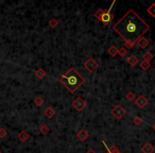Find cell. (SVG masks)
Segmentation results:
<instances>
[{
	"label": "cell",
	"instance_id": "obj_27",
	"mask_svg": "<svg viewBox=\"0 0 155 153\" xmlns=\"http://www.w3.org/2000/svg\"><path fill=\"white\" fill-rule=\"evenodd\" d=\"M152 128L154 129V131H155V123H153V125H152Z\"/></svg>",
	"mask_w": 155,
	"mask_h": 153
},
{
	"label": "cell",
	"instance_id": "obj_11",
	"mask_svg": "<svg viewBox=\"0 0 155 153\" xmlns=\"http://www.w3.org/2000/svg\"><path fill=\"white\" fill-rule=\"evenodd\" d=\"M44 113H45V116L48 117V118H52L56 114V112L54 111V109H53L52 106H48L47 109L44 111Z\"/></svg>",
	"mask_w": 155,
	"mask_h": 153
},
{
	"label": "cell",
	"instance_id": "obj_14",
	"mask_svg": "<svg viewBox=\"0 0 155 153\" xmlns=\"http://www.w3.org/2000/svg\"><path fill=\"white\" fill-rule=\"evenodd\" d=\"M29 137H30V135H29L26 131H21L19 134H18V139H19L21 142H27V140L29 139Z\"/></svg>",
	"mask_w": 155,
	"mask_h": 153
},
{
	"label": "cell",
	"instance_id": "obj_20",
	"mask_svg": "<svg viewBox=\"0 0 155 153\" xmlns=\"http://www.w3.org/2000/svg\"><path fill=\"white\" fill-rule=\"evenodd\" d=\"M118 54H119L120 58H123L127 54V48H124V47L120 48V49H118Z\"/></svg>",
	"mask_w": 155,
	"mask_h": 153
},
{
	"label": "cell",
	"instance_id": "obj_17",
	"mask_svg": "<svg viewBox=\"0 0 155 153\" xmlns=\"http://www.w3.org/2000/svg\"><path fill=\"white\" fill-rule=\"evenodd\" d=\"M153 58H154V56H153V54H152L151 52H150V51H147V52H144V56H142L144 61H146V62H150L151 60H153Z\"/></svg>",
	"mask_w": 155,
	"mask_h": 153
},
{
	"label": "cell",
	"instance_id": "obj_16",
	"mask_svg": "<svg viewBox=\"0 0 155 153\" xmlns=\"http://www.w3.org/2000/svg\"><path fill=\"white\" fill-rule=\"evenodd\" d=\"M140 68L144 70V71H147L148 69H150V68H151V63H150V62L142 61L140 63Z\"/></svg>",
	"mask_w": 155,
	"mask_h": 153
},
{
	"label": "cell",
	"instance_id": "obj_15",
	"mask_svg": "<svg viewBox=\"0 0 155 153\" xmlns=\"http://www.w3.org/2000/svg\"><path fill=\"white\" fill-rule=\"evenodd\" d=\"M108 54L111 56H116L117 54H118V48L116 47V46H111L109 47V49H108Z\"/></svg>",
	"mask_w": 155,
	"mask_h": 153
},
{
	"label": "cell",
	"instance_id": "obj_9",
	"mask_svg": "<svg viewBox=\"0 0 155 153\" xmlns=\"http://www.w3.org/2000/svg\"><path fill=\"white\" fill-rule=\"evenodd\" d=\"M88 132L86 131L85 129H82V130H80V131L78 132L77 134V137L78 139H80L81 142H84V140H86V139L88 138Z\"/></svg>",
	"mask_w": 155,
	"mask_h": 153
},
{
	"label": "cell",
	"instance_id": "obj_19",
	"mask_svg": "<svg viewBox=\"0 0 155 153\" xmlns=\"http://www.w3.org/2000/svg\"><path fill=\"white\" fill-rule=\"evenodd\" d=\"M39 132H41V134H43V135H47L50 132V129L48 128L46 125H43L42 127L39 128Z\"/></svg>",
	"mask_w": 155,
	"mask_h": 153
},
{
	"label": "cell",
	"instance_id": "obj_2",
	"mask_svg": "<svg viewBox=\"0 0 155 153\" xmlns=\"http://www.w3.org/2000/svg\"><path fill=\"white\" fill-rule=\"evenodd\" d=\"M58 81H60V83L63 84L64 86L69 90V93L75 94L78 89L81 87V85L84 84L85 79H84V77H82L80 73H78L73 67H71L65 75L60 77Z\"/></svg>",
	"mask_w": 155,
	"mask_h": 153
},
{
	"label": "cell",
	"instance_id": "obj_25",
	"mask_svg": "<svg viewBox=\"0 0 155 153\" xmlns=\"http://www.w3.org/2000/svg\"><path fill=\"white\" fill-rule=\"evenodd\" d=\"M6 135H8V133H6V129L0 128V139H4L6 137Z\"/></svg>",
	"mask_w": 155,
	"mask_h": 153
},
{
	"label": "cell",
	"instance_id": "obj_23",
	"mask_svg": "<svg viewBox=\"0 0 155 153\" xmlns=\"http://www.w3.org/2000/svg\"><path fill=\"white\" fill-rule=\"evenodd\" d=\"M133 123L135 125H140L141 123H142V119H141L140 117H138V116L133 117Z\"/></svg>",
	"mask_w": 155,
	"mask_h": 153
},
{
	"label": "cell",
	"instance_id": "obj_3",
	"mask_svg": "<svg viewBox=\"0 0 155 153\" xmlns=\"http://www.w3.org/2000/svg\"><path fill=\"white\" fill-rule=\"evenodd\" d=\"M115 3H116V1H114V2L112 3V6H109V9L106 10V11L105 10H103V9H99V10L95 13V17H96L98 20H100L102 23H104V25L111 23L112 20L114 19V15H113V13H112V10H113Z\"/></svg>",
	"mask_w": 155,
	"mask_h": 153
},
{
	"label": "cell",
	"instance_id": "obj_4",
	"mask_svg": "<svg viewBox=\"0 0 155 153\" xmlns=\"http://www.w3.org/2000/svg\"><path fill=\"white\" fill-rule=\"evenodd\" d=\"M84 68H85L88 73H94L95 70L97 69L99 64H98V62H96L92 58H87V61L84 63Z\"/></svg>",
	"mask_w": 155,
	"mask_h": 153
},
{
	"label": "cell",
	"instance_id": "obj_8",
	"mask_svg": "<svg viewBox=\"0 0 155 153\" xmlns=\"http://www.w3.org/2000/svg\"><path fill=\"white\" fill-rule=\"evenodd\" d=\"M127 64L130 65V66L134 67V66H136V65L139 63V60H138V58L135 56V54H131V56H127Z\"/></svg>",
	"mask_w": 155,
	"mask_h": 153
},
{
	"label": "cell",
	"instance_id": "obj_5",
	"mask_svg": "<svg viewBox=\"0 0 155 153\" xmlns=\"http://www.w3.org/2000/svg\"><path fill=\"white\" fill-rule=\"evenodd\" d=\"M73 109H75L78 112H82L86 106V101L82 97H78L73 102H72Z\"/></svg>",
	"mask_w": 155,
	"mask_h": 153
},
{
	"label": "cell",
	"instance_id": "obj_18",
	"mask_svg": "<svg viewBox=\"0 0 155 153\" xmlns=\"http://www.w3.org/2000/svg\"><path fill=\"white\" fill-rule=\"evenodd\" d=\"M148 14H150L152 17H155V3H152L149 8L147 9Z\"/></svg>",
	"mask_w": 155,
	"mask_h": 153
},
{
	"label": "cell",
	"instance_id": "obj_13",
	"mask_svg": "<svg viewBox=\"0 0 155 153\" xmlns=\"http://www.w3.org/2000/svg\"><path fill=\"white\" fill-rule=\"evenodd\" d=\"M35 75H36V78L38 79V80H43V79L47 75V73H46V71H45L43 68H38V69L36 70L35 71Z\"/></svg>",
	"mask_w": 155,
	"mask_h": 153
},
{
	"label": "cell",
	"instance_id": "obj_10",
	"mask_svg": "<svg viewBox=\"0 0 155 153\" xmlns=\"http://www.w3.org/2000/svg\"><path fill=\"white\" fill-rule=\"evenodd\" d=\"M154 147H153L152 144H150V142H146L144 146H142V148H141V151H142V153H153L154 152Z\"/></svg>",
	"mask_w": 155,
	"mask_h": 153
},
{
	"label": "cell",
	"instance_id": "obj_7",
	"mask_svg": "<svg viewBox=\"0 0 155 153\" xmlns=\"http://www.w3.org/2000/svg\"><path fill=\"white\" fill-rule=\"evenodd\" d=\"M135 103L139 106V107L144 109V107H146V106L148 105V100H147V98L144 97V96L140 95L138 98H136Z\"/></svg>",
	"mask_w": 155,
	"mask_h": 153
},
{
	"label": "cell",
	"instance_id": "obj_24",
	"mask_svg": "<svg viewBox=\"0 0 155 153\" xmlns=\"http://www.w3.org/2000/svg\"><path fill=\"white\" fill-rule=\"evenodd\" d=\"M58 20L55 19V18H52V19L49 20V26H50V27L55 28V27H58Z\"/></svg>",
	"mask_w": 155,
	"mask_h": 153
},
{
	"label": "cell",
	"instance_id": "obj_28",
	"mask_svg": "<svg viewBox=\"0 0 155 153\" xmlns=\"http://www.w3.org/2000/svg\"><path fill=\"white\" fill-rule=\"evenodd\" d=\"M0 153H2V152H1V150H0Z\"/></svg>",
	"mask_w": 155,
	"mask_h": 153
},
{
	"label": "cell",
	"instance_id": "obj_26",
	"mask_svg": "<svg viewBox=\"0 0 155 153\" xmlns=\"http://www.w3.org/2000/svg\"><path fill=\"white\" fill-rule=\"evenodd\" d=\"M86 153H96V152H95V150H92V149H89Z\"/></svg>",
	"mask_w": 155,
	"mask_h": 153
},
{
	"label": "cell",
	"instance_id": "obj_21",
	"mask_svg": "<svg viewBox=\"0 0 155 153\" xmlns=\"http://www.w3.org/2000/svg\"><path fill=\"white\" fill-rule=\"evenodd\" d=\"M34 103H35L36 106H42L44 104V99H43V97L38 96V97H36L34 99Z\"/></svg>",
	"mask_w": 155,
	"mask_h": 153
},
{
	"label": "cell",
	"instance_id": "obj_12",
	"mask_svg": "<svg viewBox=\"0 0 155 153\" xmlns=\"http://www.w3.org/2000/svg\"><path fill=\"white\" fill-rule=\"evenodd\" d=\"M137 44H138V46L141 48V49H144V48H147L148 46H149V41H148L146 37H141L140 39H138V42H137Z\"/></svg>",
	"mask_w": 155,
	"mask_h": 153
},
{
	"label": "cell",
	"instance_id": "obj_1",
	"mask_svg": "<svg viewBox=\"0 0 155 153\" xmlns=\"http://www.w3.org/2000/svg\"><path fill=\"white\" fill-rule=\"evenodd\" d=\"M113 30L125 41L127 49H132L150 30V26L134 10H129L113 26Z\"/></svg>",
	"mask_w": 155,
	"mask_h": 153
},
{
	"label": "cell",
	"instance_id": "obj_22",
	"mask_svg": "<svg viewBox=\"0 0 155 153\" xmlns=\"http://www.w3.org/2000/svg\"><path fill=\"white\" fill-rule=\"evenodd\" d=\"M125 98H127V99L129 101H135V100H136V95H135V93H133V92L127 93V96H125Z\"/></svg>",
	"mask_w": 155,
	"mask_h": 153
},
{
	"label": "cell",
	"instance_id": "obj_6",
	"mask_svg": "<svg viewBox=\"0 0 155 153\" xmlns=\"http://www.w3.org/2000/svg\"><path fill=\"white\" fill-rule=\"evenodd\" d=\"M125 113H127V111H125L121 105H116L113 110H112V115H113L116 119H121L122 117L125 115Z\"/></svg>",
	"mask_w": 155,
	"mask_h": 153
}]
</instances>
